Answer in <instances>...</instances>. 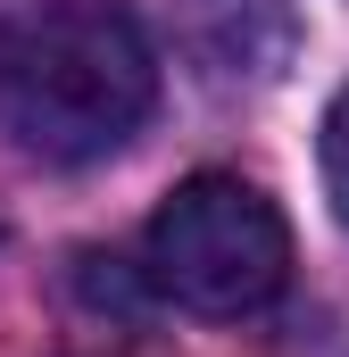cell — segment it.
I'll list each match as a JSON object with an SVG mask.
<instances>
[{
	"instance_id": "cell-1",
	"label": "cell",
	"mask_w": 349,
	"mask_h": 357,
	"mask_svg": "<svg viewBox=\"0 0 349 357\" xmlns=\"http://www.w3.org/2000/svg\"><path fill=\"white\" fill-rule=\"evenodd\" d=\"M158 108V59L108 0H59L0 33V133L50 167H91Z\"/></svg>"
},
{
	"instance_id": "cell-2",
	"label": "cell",
	"mask_w": 349,
	"mask_h": 357,
	"mask_svg": "<svg viewBox=\"0 0 349 357\" xmlns=\"http://www.w3.org/2000/svg\"><path fill=\"white\" fill-rule=\"evenodd\" d=\"M150 282L191 316H258L291 282V233L258 183L191 175L150 216Z\"/></svg>"
},
{
	"instance_id": "cell-3",
	"label": "cell",
	"mask_w": 349,
	"mask_h": 357,
	"mask_svg": "<svg viewBox=\"0 0 349 357\" xmlns=\"http://www.w3.org/2000/svg\"><path fill=\"white\" fill-rule=\"evenodd\" d=\"M183 33L216 84H266L291 59V8L283 0H191Z\"/></svg>"
},
{
	"instance_id": "cell-4",
	"label": "cell",
	"mask_w": 349,
	"mask_h": 357,
	"mask_svg": "<svg viewBox=\"0 0 349 357\" xmlns=\"http://www.w3.org/2000/svg\"><path fill=\"white\" fill-rule=\"evenodd\" d=\"M325 199H333V216H341V233H349V84L325 108Z\"/></svg>"
}]
</instances>
